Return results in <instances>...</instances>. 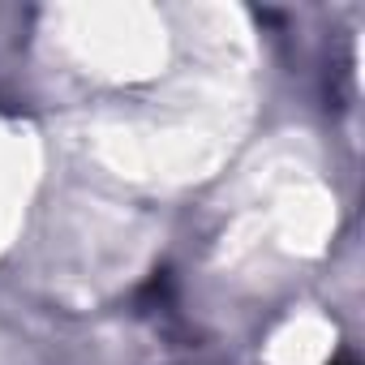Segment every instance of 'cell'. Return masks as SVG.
Here are the masks:
<instances>
[{
  "mask_svg": "<svg viewBox=\"0 0 365 365\" xmlns=\"http://www.w3.org/2000/svg\"><path fill=\"white\" fill-rule=\"evenodd\" d=\"M339 365H352V361H339Z\"/></svg>",
  "mask_w": 365,
  "mask_h": 365,
  "instance_id": "cell-1",
  "label": "cell"
}]
</instances>
